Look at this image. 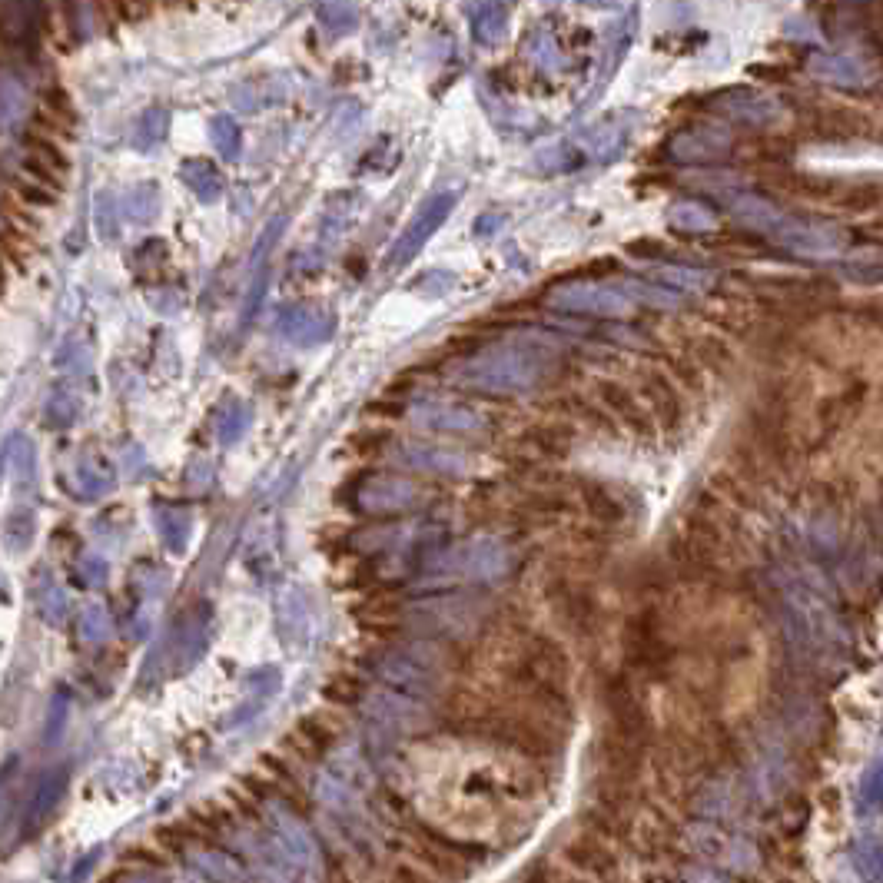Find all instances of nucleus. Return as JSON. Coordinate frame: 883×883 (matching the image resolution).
<instances>
[{
	"label": "nucleus",
	"mask_w": 883,
	"mask_h": 883,
	"mask_svg": "<svg viewBox=\"0 0 883 883\" xmlns=\"http://www.w3.org/2000/svg\"><path fill=\"white\" fill-rule=\"evenodd\" d=\"M412 794L422 814L445 834L502 844L535 824L542 781L512 754H435L415 771Z\"/></svg>",
	"instance_id": "nucleus-1"
},
{
	"label": "nucleus",
	"mask_w": 883,
	"mask_h": 883,
	"mask_svg": "<svg viewBox=\"0 0 883 883\" xmlns=\"http://www.w3.org/2000/svg\"><path fill=\"white\" fill-rule=\"evenodd\" d=\"M588 399H595L601 409H605V415L615 422L618 432H628V435H635V439H644V442L658 439V429H654L648 409H644L635 392H631L628 386H621L618 379H595V382H591V396Z\"/></svg>",
	"instance_id": "nucleus-2"
},
{
	"label": "nucleus",
	"mask_w": 883,
	"mask_h": 883,
	"mask_svg": "<svg viewBox=\"0 0 883 883\" xmlns=\"http://www.w3.org/2000/svg\"><path fill=\"white\" fill-rule=\"evenodd\" d=\"M807 127L810 137L817 140H864V137H877V127L867 113H860L857 107H847V103H817V107L807 110Z\"/></svg>",
	"instance_id": "nucleus-3"
},
{
	"label": "nucleus",
	"mask_w": 883,
	"mask_h": 883,
	"mask_svg": "<svg viewBox=\"0 0 883 883\" xmlns=\"http://www.w3.org/2000/svg\"><path fill=\"white\" fill-rule=\"evenodd\" d=\"M641 405L648 409L654 429L678 432L684 425V396L674 382L664 376V369H648L641 372Z\"/></svg>",
	"instance_id": "nucleus-4"
},
{
	"label": "nucleus",
	"mask_w": 883,
	"mask_h": 883,
	"mask_svg": "<svg viewBox=\"0 0 883 883\" xmlns=\"http://www.w3.org/2000/svg\"><path fill=\"white\" fill-rule=\"evenodd\" d=\"M575 498L581 502V508H585V512L591 515V522H595V525H601V528L625 525L628 508H625V502H621L615 492H611L608 485L591 482V479H578Z\"/></svg>",
	"instance_id": "nucleus-5"
},
{
	"label": "nucleus",
	"mask_w": 883,
	"mask_h": 883,
	"mask_svg": "<svg viewBox=\"0 0 883 883\" xmlns=\"http://www.w3.org/2000/svg\"><path fill=\"white\" fill-rule=\"evenodd\" d=\"M571 442H575V432H571L568 425L542 422L518 439V449H522L532 462H545V459H565V455L571 452Z\"/></svg>",
	"instance_id": "nucleus-6"
},
{
	"label": "nucleus",
	"mask_w": 883,
	"mask_h": 883,
	"mask_svg": "<svg viewBox=\"0 0 883 883\" xmlns=\"http://www.w3.org/2000/svg\"><path fill=\"white\" fill-rule=\"evenodd\" d=\"M711 495L718 498L721 505H727L734 512V508H741V512H761V485H754L751 479H744L741 472L734 469H718L711 472Z\"/></svg>",
	"instance_id": "nucleus-7"
},
{
	"label": "nucleus",
	"mask_w": 883,
	"mask_h": 883,
	"mask_svg": "<svg viewBox=\"0 0 883 883\" xmlns=\"http://www.w3.org/2000/svg\"><path fill=\"white\" fill-rule=\"evenodd\" d=\"M684 359H691L701 372H714V376H731V372L737 369L731 346L718 336H691L688 356Z\"/></svg>",
	"instance_id": "nucleus-8"
},
{
	"label": "nucleus",
	"mask_w": 883,
	"mask_h": 883,
	"mask_svg": "<svg viewBox=\"0 0 883 883\" xmlns=\"http://www.w3.org/2000/svg\"><path fill=\"white\" fill-rule=\"evenodd\" d=\"M60 794H64V774H50V777H44V781H40V787L34 791V797H30V804H27V814H24V830H30V834H34V830H40L47 824V817L54 814V807H57V801H60Z\"/></svg>",
	"instance_id": "nucleus-9"
},
{
	"label": "nucleus",
	"mask_w": 883,
	"mask_h": 883,
	"mask_svg": "<svg viewBox=\"0 0 883 883\" xmlns=\"http://www.w3.org/2000/svg\"><path fill=\"white\" fill-rule=\"evenodd\" d=\"M362 625H366V628H379V631H392V628H399V625H402L399 605H392L389 598L369 601L366 611H362Z\"/></svg>",
	"instance_id": "nucleus-10"
},
{
	"label": "nucleus",
	"mask_w": 883,
	"mask_h": 883,
	"mask_svg": "<svg viewBox=\"0 0 883 883\" xmlns=\"http://www.w3.org/2000/svg\"><path fill=\"white\" fill-rule=\"evenodd\" d=\"M366 412L369 415H379V419H399V415L405 412V405L402 402H396V399H376V402H369L366 405Z\"/></svg>",
	"instance_id": "nucleus-11"
},
{
	"label": "nucleus",
	"mask_w": 883,
	"mask_h": 883,
	"mask_svg": "<svg viewBox=\"0 0 883 883\" xmlns=\"http://www.w3.org/2000/svg\"><path fill=\"white\" fill-rule=\"evenodd\" d=\"M389 439V432H362V435H352V445H356V452H372V449H382V442Z\"/></svg>",
	"instance_id": "nucleus-12"
}]
</instances>
